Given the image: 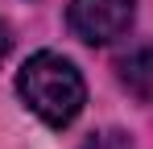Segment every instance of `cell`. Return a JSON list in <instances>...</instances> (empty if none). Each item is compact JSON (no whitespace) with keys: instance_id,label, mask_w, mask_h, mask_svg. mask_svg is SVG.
<instances>
[{"instance_id":"cell-1","label":"cell","mask_w":153,"mask_h":149,"mask_svg":"<svg viewBox=\"0 0 153 149\" xmlns=\"http://www.w3.org/2000/svg\"><path fill=\"white\" fill-rule=\"evenodd\" d=\"M17 95L42 124L66 128V124H75V116L87 104V83L71 58H62L54 50H37L17 71Z\"/></svg>"},{"instance_id":"cell-3","label":"cell","mask_w":153,"mask_h":149,"mask_svg":"<svg viewBox=\"0 0 153 149\" xmlns=\"http://www.w3.org/2000/svg\"><path fill=\"white\" fill-rule=\"evenodd\" d=\"M116 79H120V87H124L128 95H137L141 104L153 99V46L149 42L124 50L116 58Z\"/></svg>"},{"instance_id":"cell-4","label":"cell","mask_w":153,"mask_h":149,"mask_svg":"<svg viewBox=\"0 0 153 149\" xmlns=\"http://www.w3.org/2000/svg\"><path fill=\"white\" fill-rule=\"evenodd\" d=\"M79 149H137V145H132V137L120 133V128H103V133H91Z\"/></svg>"},{"instance_id":"cell-2","label":"cell","mask_w":153,"mask_h":149,"mask_svg":"<svg viewBox=\"0 0 153 149\" xmlns=\"http://www.w3.org/2000/svg\"><path fill=\"white\" fill-rule=\"evenodd\" d=\"M66 21L79 42L87 46H108L124 37L137 21V0H71Z\"/></svg>"},{"instance_id":"cell-5","label":"cell","mask_w":153,"mask_h":149,"mask_svg":"<svg viewBox=\"0 0 153 149\" xmlns=\"http://www.w3.org/2000/svg\"><path fill=\"white\" fill-rule=\"evenodd\" d=\"M8 46H13V37H8V25L0 21V58H4V54H8Z\"/></svg>"}]
</instances>
